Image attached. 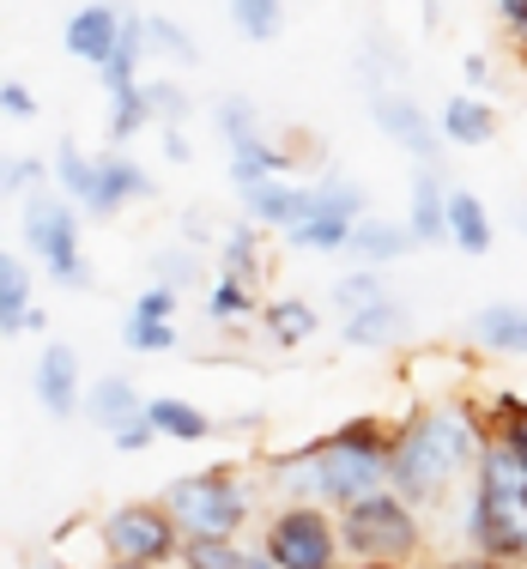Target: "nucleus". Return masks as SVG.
<instances>
[{"mask_svg": "<svg viewBox=\"0 0 527 569\" xmlns=\"http://www.w3.org/2000/svg\"><path fill=\"white\" fill-rule=\"evenodd\" d=\"M388 467H395V425L388 418H346L340 430H328L309 449L274 455L267 460V479L291 503L346 509L370 491H388Z\"/></svg>", "mask_w": 527, "mask_h": 569, "instance_id": "obj_1", "label": "nucleus"}, {"mask_svg": "<svg viewBox=\"0 0 527 569\" xmlns=\"http://www.w3.org/2000/svg\"><path fill=\"white\" fill-rule=\"evenodd\" d=\"M485 412L467 400H430L412 406L395 425V467H388V491H400L412 509H437L461 479H473L485 449Z\"/></svg>", "mask_w": 527, "mask_h": 569, "instance_id": "obj_2", "label": "nucleus"}, {"mask_svg": "<svg viewBox=\"0 0 527 569\" xmlns=\"http://www.w3.org/2000/svg\"><path fill=\"white\" fill-rule=\"evenodd\" d=\"M340 515V546L364 569H407L425 558V521L400 491H370L358 503L334 509Z\"/></svg>", "mask_w": 527, "mask_h": 569, "instance_id": "obj_3", "label": "nucleus"}, {"mask_svg": "<svg viewBox=\"0 0 527 569\" xmlns=\"http://www.w3.org/2000/svg\"><path fill=\"white\" fill-rule=\"evenodd\" d=\"M165 509L188 539H237L255 515V485L237 467H200L165 485Z\"/></svg>", "mask_w": 527, "mask_h": 569, "instance_id": "obj_4", "label": "nucleus"}, {"mask_svg": "<svg viewBox=\"0 0 527 569\" xmlns=\"http://www.w3.org/2000/svg\"><path fill=\"white\" fill-rule=\"evenodd\" d=\"M19 230H24V249L37 254V267H43L61 291H86L91 284V261H86V242H79V207L56 182L31 188V194L19 200Z\"/></svg>", "mask_w": 527, "mask_h": 569, "instance_id": "obj_5", "label": "nucleus"}, {"mask_svg": "<svg viewBox=\"0 0 527 569\" xmlns=\"http://www.w3.org/2000/svg\"><path fill=\"white\" fill-rule=\"evenodd\" d=\"M261 551L279 569H340L346 546H340V515L328 503H286L267 515Z\"/></svg>", "mask_w": 527, "mask_h": 569, "instance_id": "obj_6", "label": "nucleus"}, {"mask_svg": "<svg viewBox=\"0 0 527 569\" xmlns=\"http://www.w3.org/2000/svg\"><path fill=\"white\" fill-rule=\"evenodd\" d=\"M182 527H176V515L165 503H121L103 515V551L110 558H128V563H152L165 569L182 558Z\"/></svg>", "mask_w": 527, "mask_h": 569, "instance_id": "obj_7", "label": "nucleus"}, {"mask_svg": "<svg viewBox=\"0 0 527 569\" xmlns=\"http://www.w3.org/2000/svg\"><path fill=\"white\" fill-rule=\"evenodd\" d=\"M461 539L473 558H491L504 569H527V503H491L467 485L461 503Z\"/></svg>", "mask_w": 527, "mask_h": 569, "instance_id": "obj_8", "label": "nucleus"}, {"mask_svg": "<svg viewBox=\"0 0 527 569\" xmlns=\"http://www.w3.org/2000/svg\"><path fill=\"white\" fill-rule=\"evenodd\" d=\"M370 121L412 158V164H437V170L449 164V158H443V152H449V140H443L437 116L418 110L407 91H370Z\"/></svg>", "mask_w": 527, "mask_h": 569, "instance_id": "obj_9", "label": "nucleus"}, {"mask_svg": "<svg viewBox=\"0 0 527 569\" xmlns=\"http://www.w3.org/2000/svg\"><path fill=\"white\" fill-rule=\"evenodd\" d=\"M121 24H128V7H116V0H86V7L67 19L61 43H67V56H73V61H86L91 73H98V67L116 56Z\"/></svg>", "mask_w": 527, "mask_h": 569, "instance_id": "obj_10", "label": "nucleus"}, {"mask_svg": "<svg viewBox=\"0 0 527 569\" xmlns=\"http://www.w3.org/2000/svg\"><path fill=\"white\" fill-rule=\"evenodd\" d=\"M31 388H37V406H43L49 418H73L79 406H86V388H79V351L67 340H49L37 351V370H31Z\"/></svg>", "mask_w": 527, "mask_h": 569, "instance_id": "obj_11", "label": "nucleus"}, {"mask_svg": "<svg viewBox=\"0 0 527 569\" xmlns=\"http://www.w3.org/2000/svg\"><path fill=\"white\" fill-rule=\"evenodd\" d=\"M152 194V176L133 164L121 146L110 152H98V182H91V200H86V219H116L121 207H133V200Z\"/></svg>", "mask_w": 527, "mask_h": 569, "instance_id": "obj_12", "label": "nucleus"}, {"mask_svg": "<svg viewBox=\"0 0 527 569\" xmlns=\"http://www.w3.org/2000/svg\"><path fill=\"white\" fill-rule=\"evenodd\" d=\"M309 200H316V188H309V182H291V176H267V182L242 188V219L286 237V230L309 212Z\"/></svg>", "mask_w": 527, "mask_h": 569, "instance_id": "obj_13", "label": "nucleus"}, {"mask_svg": "<svg viewBox=\"0 0 527 569\" xmlns=\"http://www.w3.org/2000/svg\"><path fill=\"white\" fill-rule=\"evenodd\" d=\"M407 224L418 237V249H443L449 242V182L437 164H412V207Z\"/></svg>", "mask_w": 527, "mask_h": 569, "instance_id": "obj_14", "label": "nucleus"}, {"mask_svg": "<svg viewBox=\"0 0 527 569\" xmlns=\"http://www.w3.org/2000/svg\"><path fill=\"white\" fill-rule=\"evenodd\" d=\"M407 303L400 297H376V303H364V309H346L340 316V340L351 351H382V346H395V340H407Z\"/></svg>", "mask_w": 527, "mask_h": 569, "instance_id": "obj_15", "label": "nucleus"}, {"mask_svg": "<svg viewBox=\"0 0 527 569\" xmlns=\"http://www.w3.org/2000/svg\"><path fill=\"white\" fill-rule=\"evenodd\" d=\"M467 340L497 351V358H527V303H485L473 309Z\"/></svg>", "mask_w": 527, "mask_h": 569, "instance_id": "obj_16", "label": "nucleus"}, {"mask_svg": "<svg viewBox=\"0 0 527 569\" xmlns=\"http://www.w3.org/2000/svg\"><path fill=\"white\" fill-rule=\"evenodd\" d=\"M412 224H400V219H382V212H364L358 224H351V249L346 254H358L364 267H395V261H407L412 254Z\"/></svg>", "mask_w": 527, "mask_h": 569, "instance_id": "obj_17", "label": "nucleus"}, {"mask_svg": "<svg viewBox=\"0 0 527 569\" xmlns=\"http://www.w3.org/2000/svg\"><path fill=\"white\" fill-rule=\"evenodd\" d=\"M437 128H443L449 146H491L497 133H504V121H497V110L479 98V91H455V98L437 110Z\"/></svg>", "mask_w": 527, "mask_h": 569, "instance_id": "obj_18", "label": "nucleus"}, {"mask_svg": "<svg viewBox=\"0 0 527 569\" xmlns=\"http://www.w3.org/2000/svg\"><path fill=\"white\" fill-rule=\"evenodd\" d=\"M79 412H86L91 425H98L103 437H110V430H121L128 418H140V412H146V395L128 382V376H98V382L86 388V406H79Z\"/></svg>", "mask_w": 527, "mask_h": 569, "instance_id": "obj_19", "label": "nucleus"}, {"mask_svg": "<svg viewBox=\"0 0 527 569\" xmlns=\"http://www.w3.org/2000/svg\"><path fill=\"white\" fill-rule=\"evenodd\" d=\"M449 242L467 261L491 254V242H497V224H491V212H485V200L473 194V188H449Z\"/></svg>", "mask_w": 527, "mask_h": 569, "instance_id": "obj_20", "label": "nucleus"}, {"mask_svg": "<svg viewBox=\"0 0 527 569\" xmlns=\"http://www.w3.org/2000/svg\"><path fill=\"white\" fill-rule=\"evenodd\" d=\"M261 328L279 351H297L321 333V309L309 297H274V303H261Z\"/></svg>", "mask_w": 527, "mask_h": 569, "instance_id": "obj_21", "label": "nucleus"}, {"mask_svg": "<svg viewBox=\"0 0 527 569\" xmlns=\"http://www.w3.org/2000/svg\"><path fill=\"white\" fill-rule=\"evenodd\" d=\"M31 316H37V303H31V267H24L19 254L0 249V333H7V340L31 333Z\"/></svg>", "mask_w": 527, "mask_h": 569, "instance_id": "obj_22", "label": "nucleus"}, {"mask_svg": "<svg viewBox=\"0 0 527 569\" xmlns=\"http://www.w3.org/2000/svg\"><path fill=\"white\" fill-rule=\"evenodd\" d=\"M351 224L358 219H340V212H321L316 200H309V212L286 230V242L297 254H346L351 249Z\"/></svg>", "mask_w": 527, "mask_h": 569, "instance_id": "obj_23", "label": "nucleus"}, {"mask_svg": "<svg viewBox=\"0 0 527 569\" xmlns=\"http://www.w3.org/2000/svg\"><path fill=\"white\" fill-rule=\"evenodd\" d=\"M146 418H152V430L165 442H207L212 430H219L195 400H176V395H152V400H146Z\"/></svg>", "mask_w": 527, "mask_h": 569, "instance_id": "obj_24", "label": "nucleus"}, {"mask_svg": "<svg viewBox=\"0 0 527 569\" xmlns=\"http://www.w3.org/2000/svg\"><path fill=\"white\" fill-rule=\"evenodd\" d=\"M182 569H279L261 546H237V539H182Z\"/></svg>", "mask_w": 527, "mask_h": 569, "instance_id": "obj_25", "label": "nucleus"}, {"mask_svg": "<svg viewBox=\"0 0 527 569\" xmlns=\"http://www.w3.org/2000/svg\"><path fill=\"white\" fill-rule=\"evenodd\" d=\"M207 321L212 328H249V321H261V297H255V284L219 273L207 284Z\"/></svg>", "mask_w": 527, "mask_h": 569, "instance_id": "obj_26", "label": "nucleus"}, {"mask_svg": "<svg viewBox=\"0 0 527 569\" xmlns=\"http://www.w3.org/2000/svg\"><path fill=\"white\" fill-rule=\"evenodd\" d=\"M146 56H152V49H146V12H133V7H128V24H121L116 56L98 67L103 91H128V86H140V61H146Z\"/></svg>", "mask_w": 527, "mask_h": 569, "instance_id": "obj_27", "label": "nucleus"}, {"mask_svg": "<svg viewBox=\"0 0 527 569\" xmlns=\"http://www.w3.org/2000/svg\"><path fill=\"white\" fill-rule=\"evenodd\" d=\"M261 267H267V261H261V224H249V219L225 224V230H219V273L261 284Z\"/></svg>", "mask_w": 527, "mask_h": 569, "instance_id": "obj_28", "label": "nucleus"}, {"mask_svg": "<svg viewBox=\"0 0 527 569\" xmlns=\"http://www.w3.org/2000/svg\"><path fill=\"white\" fill-rule=\"evenodd\" d=\"M49 182H56L61 194L73 200L79 212H86L91 182H98V158H86V152H79V140H56V158H49Z\"/></svg>", "mask_w": 527, "mask_h": 569, "instance_id": "obj_29", "label": "nucleus"}, {"mask_svg": "<svg viewBox=\"0 0 527 569\" xmlns=\"http://www.w3.org/2000/svg\"><path fill=\"white\" fill-rule=\"evenodd\" d=\"M152 128V98H146V79L128 91H110V146H128Z\"/></svg>", "mask_w": 527, "mask_h": 569, "instance_id": "obj_30", "label": "nucleus"}, {"mask_svg": "<svg viewBox=\"0 0 527 569\" xmlns=\"http://www.w3.org/2000/svg\"><path fill=\"white\" fill-rule=\"evenodd\" d=\"M225 12H231L237 37H249V43H274L286 31V0H225Z\"/></svg>", "mask_w": 527, "mask_h": 569, "instance_id": "obj_31", "label": "nucleus"}, {"mask_svg": "<svg viewBox=\"0 0 527 569\" xmlns=\"http://www.w3.org/2000/svg\"><path fill=\"white\" fill-rule=\"evenodd\" d=\"M146 49H152L158 61H170V67H195L200 61V43L176 19H165V12H146Z\"/></svg>", "mask_w": 527, "mask_h": 569, "instance_id": "obj_32", "label": "nucleus"}, {"mask_svg": "<svg viewBox=\"0 0 527 569\" xmlns=\"http://www.w3.org/2000/svg\"><path fill=\"white\" fill-rule=\"evenodd\" d=\"M485 412V430H491V437H504L509 449L521 455V467H527V400H516V395H491L479 406Z\"/></svg>", "mask_w": 527, "mask_h": 569, "instance_id": "obj_33", "label": "nucleus"}, {"mask_svg": "<svg viewBox=\"0 0 527 569\" xmlns=\"http://www.w3.org/2000/svg\"><path fill=\"white\" fill-rule=\"evenodd\" d=\"M212 121H219V140H225V152L231 146H249V140H261V110H255L242 91H225L219 98V110H212Z\"/></svg>", "mask_w": 527, "mask_h": 569, "instance_id": "obj_34", "label": "nucleus"}, {"mask_svg": "<svg viewBox=\"0 0 527 569\" xmlns=\"http://www.w3.org/2000/svg\"><path fill=\"white\" fill-rule=\"evenodd\" d=\"M316 188V207L321 212H340V219H364L370 212V194H364V182H351V176H321Z\"/></svg>", "mask_w": 527, "mask_h": 569, "instance_id": "obj_35", "label": "nucleus"}, {"mask_svg": "<svg viewBox=\"0 0 527 569\" xmlns=\"http://www.w3.org/2000/svg\"><path fill=\"white\" fill-rule=\"evenodd\" d=\"M376 297H388V279H382V267H351V273L334 279V303H340V316L346 309H364V303H376Z\"/></svg>", "mask_w": 527, "mask_h": 569, "instance_id": "obj_36", "label": "nucleus"}, {"mask_svg": "<svg viewBox=\"0 0 527 569\" xmlns=\"http://www.w3.org/2000/svg\"><path fill=\"white\" fill-rule=\"evenodd\" d=\"M146 98H152L158 128H182V121L195 116V98H188V86H176V79H146Z\"/></svg>", "mask_w": 527, "mask_h": 569, "instance_id": "obj_37", "label": "nucleus"}, {"mask_svg": "<svg viewBox=\"0 0 527 569\" xmlns=\"http://www.w3.org/2000/svg\"><path fill=\"white\" fill-rule=\"evenodd\" d=\"M121 340H128V351H140V358H158V351H176V321L128 316V321H121Z\"/></svg>", "mask_w": 527, "mask_h": 569, "instance_id": "obj_38", "label": "nucleus"}, {"mask_svg": "<svg viewBox=\"0 0 527 569\" xmlns=\"http://www.w3.org/2000/svg\"><path fill=\"white\" fill-rule=\"evenodd\" d=\"M176 303H182V291H176V284H146L140 297H133V309L128 316H140V321H176Z\"/></svg>", "mask_w": 527, "mask_h": 569, "instance_id": "obj_39", "label": "nucleus"}, {"mask_svg": "<svg viewBox=\"0 0 527 569\" xmlns=\"http://www.w3.org/2000/svg\"><path fill=\"white\" fill-rule=\"evenodd\" d=\"M195 279H200V254H195V249H165V254H158V284L188 291Z\"/></svg>", "mask_w": 527, "mask_h": 569, "instance_id": "obj_40", "label": "nucleus"}, {"mask_svg": "<svg viewBox=\"0 0 527 569\" xmlns=\"http://www.w3.org/2000/svg\"><path fill=\"white\" fill-rule=\"evenodd\" d=\"M0 116L12 121H37V91L24 79H0Z\"/></svg>", "mask_w": 527, "mask_h": 569, "instance_id": "obj_41", "label": "nucleus"}, {"mask_svg": "<svg viewBox=\"0 0 527 569\" xmlns=\"http://www.w3.org/2000/svg\"><path fill=\"white\" fill-rule=\"evenodd\" d=\"M110 442H116V455H146L158 442V430H152V418L140 412V418H128L121 430H110Z\"/></svg>", "mask_w": 527, "mask_h": 569, "instance_id": "obj_42", "label": "nucleus"}, {"mask_svg": "<svg viewBox=\"0 0 527 569\" xmlns=\"http://www.w3.org/2000/svg\"><path fill=\"white\" fill-rule=\"evenodd\" d=\"M461 79H467V91L491 86V56H467V61H461Z\"/></svg>", "mask_w": 527, "mask_h": 569, "instance_id": "obj_43", "label": "nucleus"}, {"mask_svg": "<svg viewBox=\"0 0 527 569\" xmlns=\"http://www.w3.org/2000/svg\"><path fill=\"white\" fill-rule=\"evenodd\" d=\"M165 158L170 164H188V158H195V146H188L182 128H165Z\"/></svg>", "mask_w": 527, "mask_h": 569, "instance_id": "obj_44", "label": "nucleus"}, {"mask_svg": "<svg viewBox=\"0 0 527 569\" xmlns=\"http://www.w3.org/2000/svg\"><path fill=\"white\" fill-rule=\"evenodd\" d=\"M491 7H497V24H504V31H516L527 19V0H491Z\"/></svg>", "mask_w": 527, "mask_h": 569, "instance_id": "obj_45", "label": "nucleus"}, {"mask_svg": "<svg viewBox=\"0 0 527 569\" xmlns=\"http://www.w3.org/2000/svg\"><path fill=\"white\" fill-rule=\"evenodd\" d=\"M182 237H188V242H207V237H212L207 212H188V219H182Z\"/></svg>", "mask_w": 527, "mask_h": 569, "instance_id": "obj_46", "label": "nucleus"}, {"mask_svg": "<svg viewBox=\"0 0 527 569\" xmlns=\"http://www.w3.org/2000/svg\"><path fill=\"white\" fill-rule=\"evenodd\" d=\"M449 569H504V563H491V558H473V551H467V558H455Z\"/></svg>", "mask_w": 527, "mask_h": 569, "instance_id": "obj_47", "label": "nucleus"}, {"mask_svg": "<svg viewBox=\"0 0 527 569\" xmlns=\"http://www.w3.org/2000/svg\"><path fill=\"white\" fill-rule=\"evenodd\" d=\"M509 43H516V49H521V56H527V19L516 24V31H509Z\"/></svg>", "mask_w": 527, "mask_h": 569, "instance_id": "obj_48", "label": "nucleus"}, {"mask_svg": "<svg viewBox=\"0 0 527 569\" xmlns=\"http://www.w3.org/2000/svg\"><path fill=\"white\" fill-rule=\"evenodd\" d=\"M0 194H12V164L0 158Z\"/></svg>", "mask_w": 527, "mask_h": 569, "instance_id": "obj_49", "label": "nucleus"}, {"mask_svg": "<svg viewBox=\"0 0 527 569\" xmlns=\"http://www.w3.org/2000/svg\"><path fill=\"white\" fill-rule=\"evenodd\" d=\"M103 569H152V563H128V558H110Z\"/></svg>", "mask_w": 527, "mask_h": 569, "instance_id": "obj_50", "label": "nucleus"}, {"mask_svg": "<svg viewBox=\"0 0 527 569\" xmlns=\"http://www.w3.org/2000/svg\"><path fill=\"white\" fill-rule=\"evenodd\" d=\"M521 230H527V200H521Z\"/></svg>", "mask_w": 527, "mask_h": 569, "instance_id": "obj_51", "label": "nucleus"}, {"mask_svg": "<svg viewBox=\"0 0 527 569\" xmlns=\"http://www.w3.org/2000/svg\"><path fill=\"white\" fill-rule=\"evenodd\" d=\"M56 569H61V563H56Z\"/></svg>", "mask_w": 527, "mask_h": 569, "instance_id": "obj_52", "label": "nucleus"}]
</instances>
